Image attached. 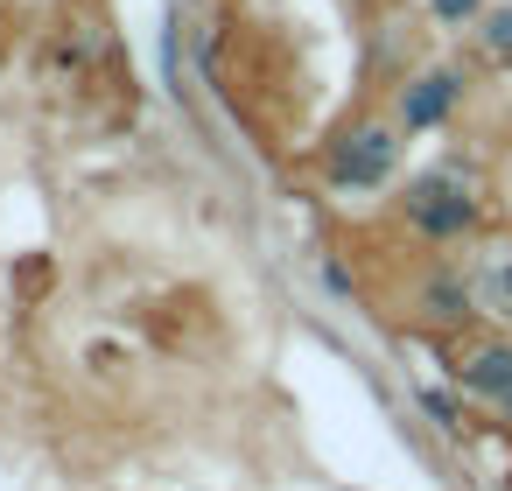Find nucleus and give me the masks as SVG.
Segmentation results:
<instances>
[{
    "mask_svg": "<svg viewBox=\"0 0 512 491\" xmlns=\"http://www.w3.org/2000/svg\"><path fill=\"white\" fill-rule=\"evenodd\" d=\"M393 204H400V225L428 246H463L484 225V197H477V176L463 162H435V169L407 176V190Z\"/></svg>",
    "mask_w": 512,
    "mask_h": 491,
    "instance_id": "nucleus-1",
    "label": "nucleus"
},
{
    "mask_svg": "<svg viewBox=\"0 0 512 491\" xmlns=\"http://www.w3.org/2000/svg\"><path fill=\"white\" fill-rule=\"evenodd\" d=\"M470 281H477V309H484L491 323H512V239L484 246L477 267H470Z\"/></svg>",
    "mask_w": 512,
    "mask_h": 491,
    "instance_id": "nucleus-6",
    "label": "nucleus"
},
{
    "mask_svg": "<svg viewBox=\"0 0 512 491\" xmlns=\"http://www.w3.org/2000/svg\"><path fill=\"white\" fill-rule=\"evenodd\" d=\"M449 379H456L470 400H484L491 414L512 421V337H484V344H470V351L449 365Z\"/></svg>",
    "mask_w": 512,
    "mask_h": 491,
    "instance_id": "nucleus-4",
    "label": "nucleus"
},
{
    "mask_svg": "<svg viewBox=\"0 0 512 491\" xmlns=\"http://www.w3.org/2000/svg\"><path fill=\"white\" fill-rule=\"evenodd\" d=\"M477 43H484V57L512 64V0H505V8H484V15H477Z\"/></svg>",
    "mask_w": 512,
    "mask_h": 491,
    "instance_id": "nucleus-7",
    "label": "nucleus"
},
{
    "mask_svg": "<svg viewBox=\"0 0 512 491\" xmlns=\"http://www.w3.org/2000/svg\"><path fill=\"white\" fill-rule=\"evenodd\" d=\"M393 176H400V127L393 120H358L323 148L330 190H386Z\"/></svg>",
    "mask_w": 512,
    "mask_h": 491,
    "instance_id": "nucleus-2",
    "label": "nucleus"
},
{
    "mask_svg": "<svg viewBox=\"0 0 512 491\" xmlns=\"http://www.w3.org/2000/svg\"><path fill=\"white\" fill-rule=\"evenodd\" d=\"M421 407H428V421H435L442 435H463V428H470L463 400H456V393H442V386H421Z\"/></svg>",
    "mask_w": 512,
    "mask_h": 491,
    "instance_id": "nucleus-8",
    "label": "nucleus"
},
{
    "mask_svg": "<svg viewBox=\"0 0 512 491\" xmlns=\"http://www.w3.org/2000/svg\"><path fill=\"white\" fill-rule=\"evenodd\" d=\"M463 92H470V78L449 71V64L414 71V78L393 92V127H400V134H435V127H449V113L463 106Z\"/></svg>",
    "mask_w": 512,
    "mask_h": 491,
    "instance_id": "nucleus-3",
    "label": "nucleus"
},
{
    "mask_svg": "<svg viewBox=\"0 0 512 491\" xmlns=\"http://www.w3.org/2000/svg\"><path fill=\"white\" fill-rule=\"evenodd\" d=\"M414 316L428 323V330H470L484 309H477V281L463 274V267H435V274H421V288H414Z\"/></svg>",
    "mask_w": 512,
    "mask_h": 491,
    "instance_id": "nucleus-5",
    "label": "nucleus"
},
{
    "mask_svg": "<svg viewBox=\"0 0 512 491\" xmlns=\"http://www.w3.org/2000/svg\"><path fill=\"white\" fill-rule=\"evenodd\" d=\"M428 15H435L442 29H477V15H484V0H428Z\"/></svg>",
    "mask_w": 512,
    "mask_h": 491,
    "instance_id": "nucleus-9",
    "label": "nucleus"
}]
</instances>
